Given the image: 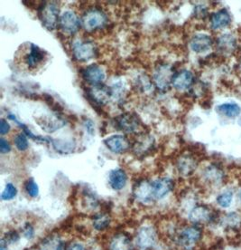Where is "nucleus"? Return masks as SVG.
Instances as JSON below:
<instances>
[{"mask_svg":"<svg viewBox=\"0 0 241 250\" xmlns=\"http://www.w3.org/2000/svg\"><path fill=\"white\" fill-rule=\"evenodd\" d=\"M54 148L58 152L68 154L73 152L75 148V143L74 141H64V140H54L52 142Z\"/></svg>","mask_w":241,"mask_h":250,"instance_id":"nucleus-27","label":"nucleus"},{"mask_svg":"<svg viewBox=\"0 0 241 250\" xmlns=\"http://www.w3.org/2000/svg\"><path fill=\"white\" fill-rule=\"evenodd\" d=\"M35 234H36L35 228L30 223H26L24 226V228H23V235H24V237L26 239H28V240H31V239L35 238Z\"/></svg>","mask_w":241,"mask_h":250,"instance_id":"nucleus-34","label":"nucleus"},{"mask_svg":"<svg viewBox=\"0 0 241 250\" xmlns=\"http://www.w3.org/2000/svg\"><path fill=\"white\" fill-rule=\"evenodd\" d=\"M233 200V193L231 191H225L220 194L217 198V202L222 208H229Z\"/></svg>","mask_w":241,"mask_h":250,"instance_id":"nucleus-31","label":"nucleus"},{"mask_svg":"<svg viewBox=\"0 0 241 250\" xmlns=\"http://www.w3.org/2000/svg\"><path fill=\"white\" fill-rule=\"evenodd\" d=\"M18 195V188L13 183H7L1 194V200H12Z\"/></svg>","mask_w":241,"mask_h":250,"instance_id":"nucleus-29","label":"nucleus"},{"mask_svg":"<svg viewBox=\"0 0 241 250\" xmlns=\"http://www.w3.org/2000/svg\"><path fill=\"white\" fill-rule=\"evenodd\" d=\"M111 223V218L107 213H98L93 219V227L98 231H103L107 229Z\"/></svg>","mask_w":241,"mask_h":250,"instance_id":"nucleus-23","label":"nucleus"},{"mask_svg":"<svg viewBox=\"0 0 241 250\" xmlns=\"http://www.w3.org/2000/svg\"><path fill=\"white\" fill-rule=\"evenodd\" d=\"M10 131V125L5 119H1L0 121V134L5 135L8 131Z\"/></svg>","mask_w":241,"mask_h":250,"instance_id":"nucleus-36","label":"nucleus"},{"mask_svg":"<svg viewBox=\"0 0 241 250\" xmlns=\"http://www.w3.org/2000/svg\"><path fill=\"white\" fill-rule=\"evenodd\" d=\"M104 144L109 150L116 154L124 153L130 149L129 139L121 134H115L107 138L104 140Z\"/></svg>","mask_w":241,"mask_h":250,"instance_id":"nucleus-12","label":"nucleus"},{"mask_svg":"<svg viewBox=\"0 0 241 250\" xmlns=\"http://www.w3.org/2000/svg\"><path fill=\"white\" fill-rule=\"evenodd\" d=\"M14 143H15L17 149L20 151H25L29 147V143H28V140H27V137L25 133L17 134L14 139Z\"/></svg>","mask_w":241,"mask_h":250,"instance_id":"nucleus-30","label":"nucleus"},{"mask_svg":"<svg viewBox=\"0 0 241 250\" xmlns=\"http://www.w3.org/2000/svg\"><path fill=\"white\" fill-rule=\"evenodd\" d=\"M81 22L78 15L73 10L62 13L59 19V26L64 34L74 35L80 30Z\"/></svg>","mask_w":241,"mask_h":250,"instance_id":"nucleus-7","label":"nucleus"},{"mask_svg":"<svg viewBox=\"0 0 241 250\" xmlns=\"http://www.w3.org/2000/svg\"><path fill=\"white\" fill-rule=\"evenodd\" d=\"M108 23V17L105 13L98 8H92L86 11L82 17V25L89 33L102 29Z\"/></svg>","mask_w":241,"mask_h":250,"instance_id":"nucleus-5","label":"nucleus"},{"mask_svg":"<svg viewBox=\"0 0 241 250\" xmlns=\"http://www.w3.org/2000/svg\"><path fill=\"white\" fill-rule=\"evenodd\" d=\"M218 47L224 54L233 52L236 47L235 39L230 35H224L218 39Z\"/></svg>","mask_w":241,"mask_h":250,"instance_id":"nucleus-26","label":"nucleus"},{"mask_svg":"<svg viewBox=\"0 0 241 250\" xmlns=\"http://www.w3.org/2000/svg\"><path fill=\"white\" fill-rule=\"evenodd\" d=\"M158 241V234L154 227L143 226L136 234L135 244L138 250H153Z\"/></svg>","mask_w":241,"mask_h":250,"instance_id":"nucleus-4","label":"nucleus"},{"mask_svg":"<svg viewBox=\"0 0 241 250\" xmlns=\"http://www.w3.org/2000/svg\"><path fill=\"white\" fill-rule=\"evenodd\" d=\"M231 22L229 13L226 9H222L213 13L210 17L211 28L214 30H220L227 27Z\"/></svg>","mask_w":241,"mask_h":250,"instance_id":"nucleus-19","label":"nucleus"},{"mask_svg":"<svg viewBox=\"0 0 241 250\" xmlns=\"http://www.w3.org/2000/svg\"><path fill=\"white\" fill-rule=\"evenodd\" d=\"M81 76L83 80L92 85L101 84L106 80L105 69L101 67L99 64L93 63L86 68L83 69L81 72Z\"/></svg>","mask_w":241,"mask_h":250,"instance_id":"nucleus-9","label":"nucleus"},{"mask_svg":"<svg viewBox=\"0 0 241 250\" xmlns=\"http://www.w3.org/2000/svg\"><path fill=\"white\" fill-rule=\"evenodd\" d=\"M73 55L79 62H87L96 57L97 47L91 41H76L73 44Z\"/></svg>","mask_w":241,"mask_h":250,"instance_id":"nucleus-6","label":"nucleus"},{"mask_svg":"<svg viewBox=\"0 0 241 250\" xmlns=\"http://www.w3.org/2000/svg\"><path fill=\"white\" fill-rule=\"evenodd\" d=\"M109 182L111 187L116 190H121L126 187L128 182V175L123 169H114L111 170L109 174Z\"/></svg>","mask_w":241,"mask_h":250,"instance_id":"nucleus-17","label":"nucleus"},{"mask_svg":"<svg viewBox=\"0 0 241 250\" xmlns=\"http://www.w3.org/2000/svg\"><path fill=\"white\" fill-rule=\"evenodd\" d=\"M223 225L231 229H235L241 226V216L239 213H229L222 219Z\"/></svg>","mask_w":241,"mask_h":250,"instance_id":"nucleus-28","label":"nucleus"},{"mask_svg":"<svg viewBox=\"0 0 241 250\" xmlns=\"http://www.w3.org/2000/svg\"><path fill=\"white\" fill-rule=\"evenodd\" d=\"M133 193L136 200L144 204H148L155 200L152 182H149L148 180L137 182L134 187Z\"/></svg>","mask_w":241,"mask_h":250,"instance_id":"nucleus-10","label":"nucleus"},{"mask_svg":"<svg viewBox=\"0 0 241 250\" xmlns=\"http://www.w3.org/2000/svg\"><path fill=\"white\" fill-rule=\"evenodd\" d=\"M25 190L28 196L31 198H37L39 195V187L37 183L33 179L27 180L25 183Z\"/></svg>","mask_w":241,"mask_h":250,"instance_id":"nucleus-32","label":"nucleus"},{"mask_svg":"<svg viewBox=\"0 0 241 250\" xmlns=\"http://www.w3.org/2000/svg\"><path fill=\"white\" fill-rule=\"evenodd\" d=\"M203 238V231L198 226L185 227L177 235V243L184 250H192Z\"/></svg>","mask_w":241,"mask_h":250,"instance_id":"nucleus-2","label":"nucleus"},{"mask_svg":"<svg viewBox=\"0 0 241 250\" xmlns=\"http://www.w3.org/2000/svg\"><path fill=\"white\" fill-rule=\"evenodd\" d=\"M66 250H86V249L83 245L75 242V243H72L70 246H68L66 248Z\"/></svg>","mask_w":241,"mask_h":250,"instance_id":"nucleus-37","label":"nucleus"},{"mask_svg":"<svg viewBox=\"0 0 241 250\" xmlns=\"http://www.w3.org/2000/svg\"><path fill=\"white\" fill-rule=\"evenodd\" d=\"M240 199H241V191H240Z\"/></svg>","mask_w":241,"mask_h":250,"instance_id":"nucleus-40","label":"nucleus"},{"mask_svg":"<svg viewBox=\"0 0 241 250\" xmlns=\"http://www.w3.org/2000/svg\"><path fill=\"white\" fill-rule=\"evenodd\" d=\"M117 125L121 131L130 133L136 131L139 123L135 115L127 113V114H122L121 116L118 117L117 120Z\"/></svg>","mask_w":241,"mask_h":250,"instance_id":"nucleus-20","label":"nucleus"},{"mask_svg":"<svg viewBox=\"0 0 241 250\" xmlns=\"http://www.w3.org/2000/svg\"><path fill=\"white\" fill-rule=\"evenodd\" d=\"M3 238L6 240L8 244H13V243L19 242L20 236L16 230H10V231L6 232V236Z\"/></svg>","mask_w":241,"mask_h":250,"instance_id":"nucleus-33","label":"nucleus"},{"mask_svg":"<svg viewBox=\"0 0 241 250\" xmlns=\"http://www.w3.org/2000/svg\"></svg>","mask_w":241,"mask_h":250,"instance_id":"nucleus-41","label":"nucleus"},{"mask_svg":"<svg viewBox=\"0 0 241 250\" xmlns=\"http://www.w3.org/2000/svg\"><path fill=\"white\" fill-rule=\"evenodd\" d=\"M194 81V76L189 70H182L174 74L172 79V85L177 91H185L191 87Z\"/></svg>","mask_w":241,"mask_h":250,"instance_id":"nucleus-15","label":"nucleus"},{"mask_svg":"<svg viewBox=\"0 0 241 250\" xmlns=\"http://www.w3.org/2000/svg\"><path fill=\"white\" fill-rule=\"evenodd\" d=\"M173 75L172 69L167 64H162L155 69L154 74V81L156 86L162 91L167 90L170 84H172Z\"/></svg>","mask_w":241,"mask_h":250,"instance_id":"nucleus-13","label":"nucleus"},{"mask_svg":"<svg viewBox=\"0 0 241 250\" xmlns=\"http://www.w3.org/2000/svg\"><path fill=\"white\" fill-rule=\"evenodd\" d=\"M218 113L229 118H235L241 114V107L236 104H224L217 107Z\"/></svg>","mask_w":241,"mask_h":250,"instance_id":"nucleus-25","label":"nucleus"},{"mask_svg":"<svg viewBox=\"0 0 241 250\" xmlns=\"http://www.w3.org/2000/svg\"><path fill=\"white\" fill-rule=\"evenodd\" d=\"M112 90L109 86L101 83L98 85H93L88 90V96L92 100L99 104L103 105L106 104L112 97Z\"/></svg>","mask_w":241,"mask_h":250,"instance_id":"nucleus-11","label":"nucleus"},{"mask_svg":"<svg viewBox=\"0 0 241 250\" xmlns=\"http://www.w3.org/2000/svg\"><path fill=\"white\" fill-rule=\"evenodd\" d=\"M204 180L210 185H217L222 182L224 173L220 167L216 165H210L204 170Z\"/></svg>","mask_w":241,"mask_h":250,"instance_id":"nucleus-21","label":"nucleus"},{"mask_svg":"<svg viewBox=\"0 0 241 250\" xmlns=\"http://www.w3.org/2000/svg\"><path fill=\"white\" fill-rule=\"evenodd\" d=\"M10 150H11L10 144L6 141V139L1 138L0 139V152L2 154H6V153L10 152Z\"/></svg>","mask_w":241,"mask_h":250,"instance_id":"nucleus-35","label":"nucleus"},{"mask_svg":"<svg viewBox=\"0 0 241 250\" xmlns=\"http://www.w3.org/2000/svg\"><path fill=\"white\" fill-rule=\"evenodd\" d=\"M41 250H66V247L59 237L50 236L42 242Z\"/></svg>","mask_w":241,"mask_h":250,"instance_id":"nucleus-24","label":"nucleus"},{"mask_svg":"<svg viewBox=\"0 0 241 250\" xmlns=\"http://www.w3.org/2000/svg\"></svg>","mask_w":241,"mask_h":250,"instance_id":"nucleus-42","label":"nucleus"},{"mask_svg":"<svg viewBox=\"0 0 241 250\" xmlns=\"http://www.w3.org/2000/svg\"><path fill=\"white\" fill-rule=\"evenodd\" d=\"M153 193L155 200L164 199L167 195L170 193L174 188V182L171 178L163 177L152 182Z\"/></svg>","mask_w":241,"mask_h":250,"instance_id":"nucleus-14","label":"nucleus"},{"mask_svg":"<svg viewBox=\"0 0 241 250\" xmlns=\"http://www.w3.org/2000/svg\"><path fill=\"white\" fill-rule=\"evenodd\" d=\"M16 55V61L29 71L40 68L47 57L45 51L33 43H25L21 45Z\"/></svg>","mask_w":241,"mask_h":250,"instance_id":"nucleus-1","label":"nucleus"},{"mask_svg":"<svg viewBox=\"0 0 241 250\" xmlns=\"http://www.w3.org/2000/svg\"><path fill=\"white\" fill-rule=\"evenodd\" d=\"M110 250H134V246L130 237L124 233H118L112 237Z\"/></svg>","mask_w":241,"mask_h":250,"instance_id":"nucleus-18","label":"nucleus"},{"mask_svg":"<svg viewBox=\"0 0 241 250\" xmlns=\"http://www.w3.org/2000/svg\"><path fill=\"white\" fill-rule=\"evenodd\" d=\"M212 45V39L205 34H198L192 38L190 47L194 53L202 54L209 50Z\"/></svg>","mask_w":241,"mask_h":250,"instance_id":"nucleus-16","label":"nucleus"},{"mask_svg":"<svg viewBox=\"0 0 241 250\" xmlns=\"http://www.w3.org/2000/svg\"><path fill=\"white\" fill-rule=\"evenodd\" d=\"M39 19L48 30H55L59 25V6L56 2H43L38 9Z\"/></svg>","mask_w":241,"mask_h":250,"instance_id":"nucleus-3","label":"nucleus"},{"mask_svg":"<svg viewBox=\"0 0 241 250\" xmlns=\"http://www.w3.org/2000/svg\"><path fill=\"white\" fill-rule=\"evenodd\" d=\"M7 245H8V243L6 242V240L4 238H2L1 241H0V250H7V249H8Z\"/></svg>","mask_w":241,"mask_h":250,"instance_id":"nucleus-38","label":"nucleus"},{"mask_svg":"<svg viewBox=\"0 0 241 250\" xmlns=\"http://www.w3.org/2000/svg\"><path fill=\"white\" fill-rule=\"evenodd\" d=\"M214 219L215 214L207 206L194 207L189 213V220L193 225L210 224Z\"/></svg>","mask_w":241,"mask_h":250,"instance_id":"nucleus-8","label":"nucleus"},{"mask_svg":"<svg viewBox=\"0 0 241 250\" xmlns=\"http://www.w3.org/2000/svg\"><path fill=\"white\" fill-rule=\"evenodd\" d=\"M153 250H170L167 247H166V246H159V245L157 244L156 245V247H155V249Z\"/></svg>","mask_w":241,"mask_h":250,"instance_id":"nucleus-39","label":"nucleus"},{"mask_svg":"<svg viewBox=\"0 0 241 250\" xmlns=\"http://www.w3.org/2000/svg\"><path fill=\"white\" fill-rule=\"evenodd\" d=\"M176 165L180 173L184 176L191 175L197 167L196 161L192 156L188 155L180 157Z\"/></svg>","mask_w":241,"mask_h":250,"instance_id":"nucleus-22","label":"nucleus"}]
</instances>
